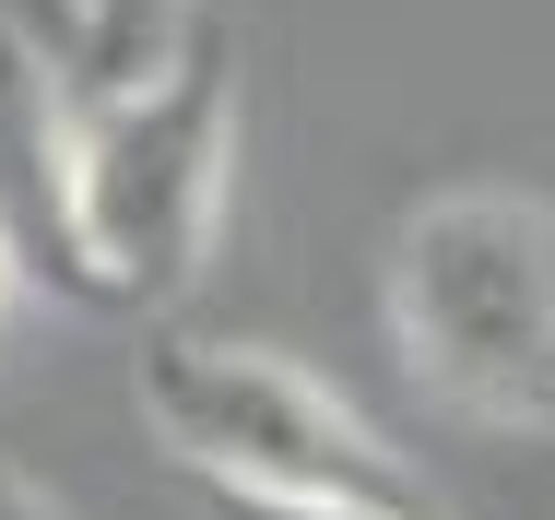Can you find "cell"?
I'll use <instances>...</instances> for the list:
<instances>
[{
    "label": "cell",
    "instance_id": "1",
    "mask_svg": "<svg viewBox=\"0 0 555 520\" xmlns=\"http://www.w3.org/2000/svg\"><path fill=\"white\" fill-rule=\"evenodd\" d=\"M236 12H190L178 48L130 84H72L60 72V213H72V261L95 284V308L166 319L202 261H214L224 190H236Z\"/></svg>",
    "mask_w": 555,
    "mask_h": 520
},
{
    "label": "cell",
    "instance_id": "2",
    "mask_svg": "<svg viewBox=\"0 0 555 520\" xmlns=\"http://www.w3.org/2000/svg\"><path fill=\"white\" fill-rule=\"evenodd\" d=\"M142 426L166 437V461L214 497H296V509H390V520H438L426 473L343 403L320 367L236 343V331H142Z\"/></svg>",
    "mask_w": 555,
    "mask_h": 520
},
{
    "label": "cell",
    "instance_id": "3",
    "mask_svg": "<svg viewBox=\"0 0 555 520\" xmlns=\"http://www.w3.org/2000/svg\"><path fill=\"white\" fill-rule=\"evenodd\" d=\"M390 343L473 426L555 437V202L438 190L390 237Z\"/></svg>",
    "mask_w": 555,
    "mask_h": 520
},
{
    "label": "cell",
    "instance_id": "4",
    "mask_svg": "<svg viewBox=\"0 0 555 520\" xmlns=\"http://www.w3.org/2000/svg\"><path fill=\"white\" fill-rule=\"evenodd\" d=\"M214 0H60V72L72 84H130L178 48V24Z\"/></svg>",
    "mask_w": 555,
    "mask_h": 520
},
{
    "label": "cell",
    "instance_id": "5",
    "mask_svg": "<svg viewBox=\"0 0 555 520\" xmlns=\"http://www.w3.org/2000/svg\"><path fill=\"white\" fill-rule=\"evenodd\" d=\"M202 520H390V509H296V497H214L202 485Z\"/></svg>",
    "mask_w": 555,
    "mask_h": 520
},
{
    "label": "cell",
    "instance_id": "6",
    "mask_svg": "<svg viewBox=\"0 0 555 520\" xmlns=\"http://www.w3.org/2000/svg\"><path fill=\"white\" fill-rule=\"evenodd\" d=\"M0 520H72V509H60V497H48V485H36V473L0 449Z\"/></svg>",
    "mask_w": 555,
    "mask_h": 520
},
{
    "label": "cell",
    "instance_id": "7",
    "mask_svg": "<svg viewBox=\"0 0 555 520\" xmlns=\"http://www.w3.org/2000/svg\"><path fill=\"white\" fill-rule=\"evenodd\" d=\"M12 296H24V284H12V261H0V319H12Z\"/></svg>",
    "mask_w": 555,
    "mask_h": 520
},
{
    "label": "cell",
    "instance_id": "8",
    "mask_svg": "<svg viewBox=\"0 0 555 520\" xmlns=\"http://www.w3.org/2000/svg\"><path fill=\"white\" fill-rule=\"evenodd\" d=\"M0 12H12V24H24V0H0Z\"/></svg>",
    "mask_w": 555,
    "mask_h": 520
}]
</instances>
